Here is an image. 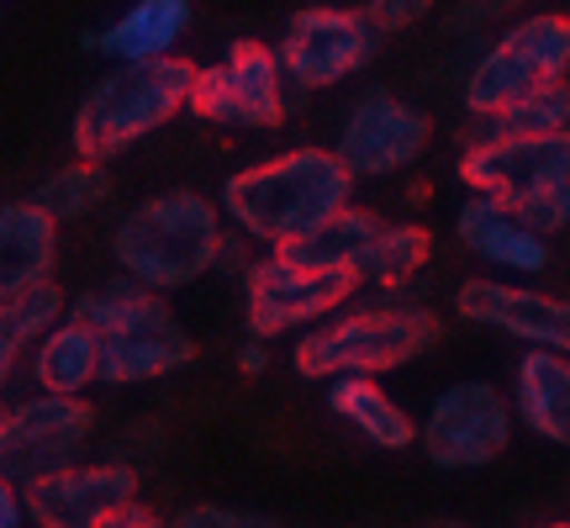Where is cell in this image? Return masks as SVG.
Segmentation results:
<instances>
[{"label":"cell","instance_id":"cell-1","mask_svg":"<svg viewBox=\"0 0 570 528\" xmlns=\"http://www.w3.org/2000/svg\"><path fill=\"white\" fill-rule=\"evenodd\" d=\"M354 202V175L338 159V148H285L265 164H248L223 185V217L254 238L281 248L312 233L333 212Z\"/></svg>","mask_w":570,"mask_h":528},{"label":"cell","instance_id":"cell-2","mask_svg":"<svg viewBox=\"0 0 570 528\" xmlns=\"http://www.w3.org/2000/svg\"><path fill=\"white\" fill-rule=\"evenodd\" d=\"M190 85H196V63L180 53L106 69L75 111V154L101 164L117 159L122 148H132L138 138L180 117L190 106Z\"/></svg>","mask_w":570,"mask_h":528},{"label":"cell","instance_id":"cell-3","mask_svg":"<svg viewBox=\"0 0 570 528\" xmlns=\"http://www.w3.org/2000/svg\"><path fill=\"white\" fill-rule=\"evenodd\" d=\"M217 244H223V206H212L196 190L148 196L111 233V254L122 264V275L154 291H180L202 281L217 264Z\"/></svg>","mask_w":570,"mask_h":528},{"label":"cell","instance_id":"cell-4","mask_svg":"<svg viewBox=\"0 0 570 528\" xmlns=\"http://www.w3.org/2000/svg\"><path fill=\"white\" fill-rule=\"evenodd\" d=\"M439 344V317L423 302H381V306H348L333 312L323 323L306 327L296 344V370L312 381L327 375H386V370L407 365L417 354Z\"/></svg>","mask_w":570,"mask_h":528},{"label":"cell","instance_id":"cell-5","mask_svg":"<svg viewBox=\"0 0 570 528\" xmlns=\"http://www.w3.org/2000/svg\"><path fill=\"white\" fill-rule=\"evenodd\" d=\"M460 180L508 206H529L570 180V133H470Z\"/></svg>","mask_w":570,"mask_h":528},{"label":"cell","instance_id":"cell-6","mask_svg":"<svg viewBox=\"0 0 570 528\" xmlns=\"http://www.w3.org/2000/svg\"><path fill=\"white\" fill-rule=\"evenodd\" d=\"M285 69L281 53L254 38H238L217 63L196 69L190 111L217 127H281L285 123Z\"/></svg>","mask_w":570,"mask_h":528},{"label":"cell","instance_id":"cell-7","mask_svg":"<svg viewBox=\"0 0 570 528\" xmlns=\"http://www.w3.org/2000/svg\"><path fill=\"white\" fill-rule=\"evenodd\" d=\"M512 423L518 412L491 381H454L433 397L428 418L417 423V439L439 470H475L508 449Z\"/></svg>","mask_w":570,"mask_h":528},{"label":"cell","instance_id":"cell-8","mask_svg":"<svg viewBox=\"0 0 570 528\" xmlns=\"http://www.w3.org/2000/svg\"><path fill=\"white\" fill-rule=\"evenodd\" d=\"M90 423H96L90 402L59 397V391H38L27 402L6 407V418H0V476L27 487L48 470L75 466L80 449L90 444Z\"/></svg>","mask_w":570,"mask_h":528},{"label":"cell","instance_id":"cell-9","mask_svg":"<svg viewBox=\"0 0 570 528\" xmlns=\"http://www.w3.org/2000/svg\"><path fill=\"white\" fill-rule=\"evenodd\" d=\"M375 27L365 11H344V6H306L285 21L281 38V69L296 90H327V85L348 80L354 69L375 59Z\"/></svg>","mask_w":570,"mask_h":528},{"label":"cell","instance_id":"cell-10","mask_svg":"<svg viewBox=\"0 0 570 528\" xmlns=\"http://www.w3.org/2000/svg\"><path fill=\"white\" fill-rule=\"evenodd\" d=\"M360 285L354 275H327V270H306V264L285 260L281 248L254 260L244 270V296H248V327L259 339H275V333H296V327H312L333 317L338 306L354 296Z\"/></svg>","mask_w":570,"mask_h":528},{"label":"cell","instance_id":"cell-11","mask_svg":"<svg viewBox=\"0 0 570 528\" xmlns=\"http://www.w3.org/2000/svg\"><path fill=\"white\" fill-rule=\"evenodd\" d=\"M428 133L433 123L412 101L391 90H365L338 127V159L348 164L354 180H386L423 159Z\"/></svg>","mask_w":570,"mask_h":528},{"label":"cell","instance_id":"cell-12","mask_svg":"<svg viewBox=\"0 0 570 528\" xmlns=\"http://www.w3.org/2000/svg\"><path fill=\"white\" fill-rule=\"evenodd\" d=\"M138 502V470L132 466H59L21 487V508L32 528H106L117 512Z\"/></svg>","mask_w":570,"mask_h":528},{"label":"cell","instance_id":"cell-13","mask_svg":"<svg viewBox=\"0 0 570 528\" xmlns=\"http://www.w3.org/2000/svg\"><path fill=\"white\" fill-rule=\"evenodd\" d=\"M454 312L465 323L497 327L523 349H566L570 354V296H550L518 281H465L454 291Z\"/></svg>","mask_w":570,"mask_h":528},{"label":"cell","instance_id":"cell-14","mask_svg":"<svg viewBox=\"0 0 570 528\" xmlns=\"http://www.w3.org/2000/svg\"><path fill=\"white\" fill-rule=\"evenodd\" d=\"M454 238L465 254H475L481 264L502 270L512 281H529V275L550 270V233L529 227L518 217V206L481 196V190H470V202L454 212Z\"/></svg>","mask_w":570,"mask_h":528},{"label":"cell","instance_id":"cell-15","mask_svg":"<svg viewBox=\"0 0 570 528\" xmlns=\"http://www.w3.org/2000/svg\"><path fill=\"white\" fill-rule=\"evenodd\" d=\"M196 360V344L180 327V317L159 306L138 323L117 327V333H101V381L106 387H142V381H159V375H175Z\"/></svg>","mask_w":570,"mask_h":528},{"label":"cell","instance_id":"cell-16","mask_svg":"<svg viewBox=\"0 0 570 528\" xmlns=\"http://www.w3.org/2000/svg\"><path fill=\"white\" fill-rule=\"evenodd\" d=\"M59 223L38 202H0V302L53 281Z\"/></svg>","mask_w":570,"mask_h":528},{"label":"cell","instance_id":"cell-17","mask_svg":"<svg viewBox=\"0 0 570 528\" xmlns=\"http://www.w3.org/2000/svg\"><path fill=\"white\" fill-rule=\"evenodd\" d=\"M512 412L529 433L570 444V354L566 349H523L512 375Z\"/></svg>","mask_w":570,"mask_h":528},{"label":"cell","instance_id":"cell-18","mask_svg":"<svg viewBox=\"0 0 570 528\" xmlns=\"http://www.w3.org/2000/svg\"><path fill=\"white\" fill-rule=\"evenodd\" d=\"M190 32V0H132L122 17L90 32V48L106 53L111 63H138L175 53V42Z\"/></svg>","mask_w":570,"mask_h":528},{"label":"cell","instance_id":"cell-19","mask_svg":"<svg viewBox=\"0 0 570 528\" xmlns=\"http://www.w3.org/2000/svg\"><path fill=\"white\" fill-rule=\"evenodd\" d=\"M32 381L42 391H59V397H85V387L101 381V333L90 323H80L75 312L32 344Z\"/></svg>","mask_w":570,"mask_h":528},{"label":"cell","instance_id":"cell-20","mask_svg":"<svg viewBox=\"0 0 570 528\" xmlns=\"http://www.w3.org/2000/svg\"><path fill=\"white\" fill-rule=\"evenodd\" d=\"M327 407L354 423L365 433L375 449H407L417 439V423L407 418V407L396 402L375 375H360V370H348V375H327Z\"/></svg>","mask_w":570,"mask_h":528},{"label":"cell","instance_id":"cell-21","mask_svg":"<svg viewBox=\"0 0 570 528\" xmlns=\"http://www.w3.org/2000/svg\"><path fill=\"white\" fill-rule=\"evenodd\" d=\"M381 227V217L375 212H365V206L348 202L344 212H333L327 223H317L312 233H302V238H291V244H281L285 260L306 264V270H327V275H354V260H360V248L370 244V233Z\"/></svg>","mask_w":570,"mask_h":528},{"label":"cell","instance_id":"cell-22","mask_svg":"<svg viewBox=\"0 0 570 528\" xmlns=\"http://www.w3.org/2000/svg\"><path fill=\"white\" fill-rule=\"evenodd\" d=\"M428 254H433V238L428 227L417 223H381L370 233V244L360 248L354 260V285H407L423 275Z\"/></svg>","mask_w":570,"mask_h":528},{"label":"cell","instance_id":"cell-23","mask_svg":"<svg viewBox=\"0 0 570 528\" xmlns=\"http://www.w3.org/2000/svg\"><path fill=\"white\" fill-rule=\"evenodd\" d=\"M59 317H63V291L53 281H42V285H32V291L0 302V391H6V381L17 375L21 354L38 344Z\"/></svg>","mask_w":570,"mask_h":528},{"label":"cell","instance_id":"cell-24","mask_svg":"<svg viewBox=\"0 0 570 528\" xmlns=\"http://www.w3.org/2000/svg\"><path fill=\"white\" fill-rule=\"evenodd\" d=\"M529 85H539V75H533L529 63L512 53L508 42L497 38L481 53V59L470 63V75H465V111L470 117H502Z\"/></svg>","mask_w":570,"mask_h":528},{"label":"cell","instance_id":"cell-25","mask_svg":"<svg viewBox=\"0 0 570 528\" xmlns=\"http://www.w3.org/2000/svg\"><path fill=\"white\" fill-rule=\"evenodd\" d=\"M106 196H111L106 164L101 159H75V164H63V169H53V175L38 185L32 202H38L53 223H80V217H90Z\"/></svg>","mask_w":570,"mask_h":528},{"label":"cell","instance_id":"cell-26","mask_svg":"<svg viewBox=\"0 0 570 528\" xmlns=\"http://www.w3.org/2000/svg\"><path fill=\"white\" fill-rule=\"evenodd\" d=\"M502 42L529 63L539 80L570 75V17L566 11H529V17H518L502 32Z\"/></svg>","mask_w":570,"mask_h":528},{"label":"cell","instance_id":"cell-27","mask_svg":"<svg viewBox=\"0 0 570 528\" xmlns=\"http://www.w3.org/2000/svg\"><path fill=\"white\" fill-rule=\"evenodd\" d=\"M470 133H570V80L554 75L529 85L502 117H475Z\"/></svg>","mask_w":570,"mask_h":528},{"label":"cell","instance_id":"cell-28","mask_svg":"<svg viewBox=\"0 0 570 528\" xmlns=\"http://www.w3.org/2000/svg\"><path fill=\"white\" fill-rule=\"evenodd\" d=\"M159 306H164V291L132 281V275H117V281H106V285H96V291L75 296L69 312H75L80 323H90L96 333H117V327L138 323V317L159 312Z\"/></svg>","mask_w":570,"mask_h":528},{"label":"cell","instance_id":"cell-29","mask_svg":"<svg viewBox=\"0 0 570 528\" xmlns=\"http://www.w3.org/2000/svg\"><path fill=\"white\" fill-rule=\"evenodd\" d=\"M164 528H281V524H269V518H259V512H238V508H185L175 512Z\"/></svg>","mask_w":570,"mask_h":528},{"label":"cell","instance_id":"cell-30","mask_svg":"<svg viewBox=\"0 0 570 528\" xmlns=\"http://www.w3.org/2000/svg\"><path fill=\"white\" fill-rule=\"evenodd\" d=\"M360 11L370 17L375 32H402V27H417L433 11V0H365Z\"/></svg>","mask_w":570,"mask_h":528},{"label":"cell","instance_id":"cell-31","mask_svg":"<svg viewBox=\"0 0 570 528\" xmlns=\"http://www.w3.org/2000/svg\"><path fill=\"white\" fill-rule=\"evenodd\" d=\"M518 217L529 227H539V233H560V227H570V180L560 185V190H550V196H539V202L518 206Z\"/></svg>","mask_w":570,"mask_h":528},{"label":"cell","instance_id":"cell-32","mask_svg":"<svg viewBox=\"0 0 570 528\" xmlns=\"http://www.w3.org/2000/svg\"><path fill=\"white\" fill-rule=\"evenodd\" d=\"M523 0H460L454 11H449V27L454 32H475V27H487V21H502L512 17Z\"/></svg>","mask_w":570,"mask_h":528},{"label":"cell","instance_id":"cell-33","mask_svg":"<svg viewBox=\"0 0 570 528\" xmlns=\"http://www.w3.org/2000/svg\"><path fill=\"white\" fill-rule=\"evenodd\" d=\"M27 508H21V487L11 476H0V528H27Z\"/></svg>","mask_w":570,"mask_h":528},{"label":"cell","instance_id":"cell-34","mask_svg":"<svg viewBox=\"0 0 570 528\" xmlns=\"http://www.w3.org/2000/svg\"><path fill=\"white\" fill-rule=\"evenodd\" d=\"M238 370H244V375H265V370H269V349H265V339H259V333L238 349Z\"/></svg>","mask_w":570,"mask_h":528},{"label":"cell","instance_id":"cell-35","mask_svg":"<svg viewBox=\"0 0 570 528\" xmlns=\"http://www.w3.org/2000/svg\"><path fill=\"white\" fill-rule=\"evenodd\" d=\"M106 528H164V518H154L148 508H138V502H132V508L117 512V518H111Z\"/></svg>","mask_w":570,"mask_h":528},{"label":"cell","instance_id":"cell-36","mask_svg":"<svg viewBox=\"0 0 570 528\" xmlns=\"http://www.w3.org/2000/svg\"><path fill=\"white\" fill-rule=\"evenodd\" d=\"M539 528H570V524H539Z\"/></svg>","mask_w":570,"mask_h":528},{"label":"cell","instance_id":"cell-37","mask_svg":"<svg viewBox=\"0 0 570 528\" xmlns=\"http://www.w3.org/2000/svg\"><path fill=\"white\" fill-rule=\"evenodd\" d=\"M0 418H6V402H0Z\"/></svg>","mask_w":570,"mask_h":528}]
</instances>
